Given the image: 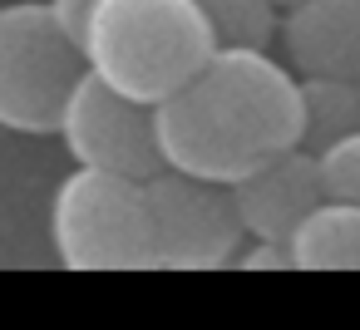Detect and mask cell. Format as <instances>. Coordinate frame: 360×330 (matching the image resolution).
<instances>
[{"instance_id":"1","label":"cell","mask_w":360,"mask_h":330,"mask_svg":"<svg viewBox=\"0 0 360 330\" xmlns=\"http://www.w3.org/2000/svg\"><path fill=\"white\" fill-rule=\"evenodd\" d=\"M153 138L163 168L232 187L266 158L301 148L296 74L266 50H212L153 109Z\"/></svg>"},{"instance_id":"2","label":"cell","mask_w":360,"mask_h":330,"mask_svg":"<svg viewBox=\"0 0 360 330\" xmlns=\"http://www.w3.org/2000/svg\"><path fill=\"white\" fill-rule=\"evenodd\" d=\"M75 40L84 74L143 109L178 94L217 50L193 0H94Z\"/></svg>"},{"instance_id":"3","label":"cell","mask_w":360,"mask_h":330,"mask_svg":"<svg viewBox=\"0 0 360 330\" xmlns=\"http://www.w3.org/2000/svg\"><path fill=\"white\" fill-rule=\"evenodd\" d=\"M50 246L70 271H143L153 266V227L143 183L75 168L50 197Z\"/></svg>"},{"instance_id":"4","label":"cell","mask_w":360,"mask_h":330,"mask_svg":"<svg viewBox=\"0 0 360 330\" xmlns=\"http://www.w3.org/2000/svg\"><path fill=\"white\" fill-rule=\"evenodd\" d=\"M79 74V40L60 25L50 0L0 6V128L6 133L50 138Z\"/></svg>"},{"instance_id":"5","label":"cell","mask_w":360,"mask_h":330,"mask_svg":"<svg viewBox=\"0 0 360 330\" xmlns=\"http://www.w3.org/2000/svg\"><path fill=\"white\" fill-rule=\"evenodd\" d=\"M143 202H148L158 271H217L237 261L247 232L222 183H202L163 168L143 183Z\"/></svg>"},{"instance_id":"6","label":"cell","mask_w":360,"mask_h":330,"mask_svg":"<svg viewBox=\"0 0 360 330\" xmlns=\"http://www.w3.org/2000/svg\"><path fill=\"white\" fill-rule=\"evenodd\" d=\"M55 133L65 138V153L75 158V168H99L134 183H148L153 173H163L153 109L114 94L94 74H79V84L70 89Z\"/></svg>"},{"instance_id":"7","label":"cell","mask_w":360,"mask_h":330,"mask_svg":"<svg viewBox=\"0 0 360 330\" xmlns=\"http://www.w3.org/2000/svg\"><path fill=\"white\" fill-rule=\"evenodd\" d=\"M227 192H232L242 232L252 242H271V246H286V237L301 227V217L326 202L316 153H306V148H286V153L266 158L262 168L237 178Z\"/></svg>"},{"instance_id":"8","label":"cell","mask_w":360,"mask_h":330,"mask_svg":"<svg viewBox=\"0 0 360 330\" xmlns=\"http://www.w3.org/2000/svg\"><path fill=\"white\" fill-rule=\"evenodd\" d=\"M276 40L296 79L360 84V0H291L276 15Z\"/></svg>"},{"instance_id":"9","label":"cell","mask_w":360,"mask_h":330,"mask_svg":"<svg viewBox=\"0 0 360 330\" xmlns=\"http://www.w3.org/2000/svg\"><path fill=\"white\" fill-rule=\"evenodd\" d=\"M286 261L296 271H360V207L326 197L286 237Z\"/></svg>"},{"instance_id":"10","label":"cell","mask_w":360,"mask_h":330,"mask_svg":"<svg viewBox=\"0 0 360 330\" xmlns=\"http://www.w3.org/2000/svg\"><path fill=\"white\" fill-rule=\"evenodd\" d=\"M301 148L326 153L330 143L360 133V84L355 79H296Z\"/></svg>"},{"instance_id":"11","label":"cell","mask_w":360,"mask_h":330,"mask_svg":"<svg viewBox=\"0 0 360 330\" xmlns=\"http://www.w3.org/2000/svg\"><path fill=\"white\" fill-rule=\"evenodd\" d=\"M217 50H266L276 40V0H193Z\"/></svg>"},{"instance_id":"12","label":"cell","mask_w":360,"mask_h":330,"mask_svg":"<svg viewBox=\"0 0 360 330\" xmlns=\"http://www.w3.org/2000/svg\"><path fill=\"white\" fill-rule=\"evenodd\" d=\"M316 173H321V192L330 202H350L360 207V133L330 143L326 153H316Z\"/></svg>"},{"instance_id":"13","label":"cell","mask_w":360,"mask_h":330,"mask_svg":"<svg viewBox=\"0 0 360 330\" xmlns=\"http://www.w3.org/2000/svg\"><path fill=\"white\" fill-rule=\"evenodd\" d=\"M89 6H94V0H50V11L60 15V25H65L70 35H79V25H84V15H89Z\"/></svg>"},{"instance_id":"14","label":"cell","mask_w":360,"mask_h":330,"mask_svg":"<svg viewBox=\"0 0 360 330\" xmlns=\"http://www.w3.org/2000/svg\"><path fill=\"white\" fill-rule=\"evenodd\" d=\"M276 6H291V0H276Z\"/></svg>"}]
</instances>
